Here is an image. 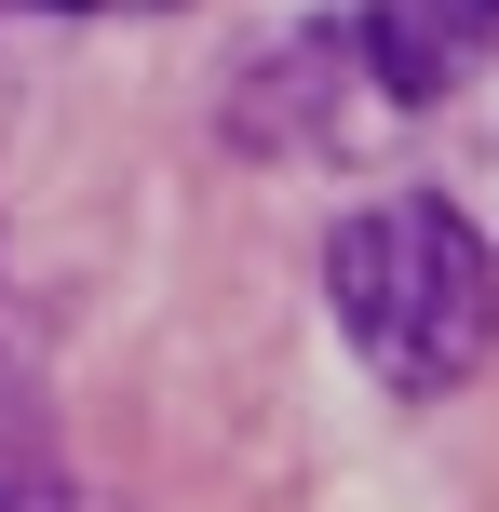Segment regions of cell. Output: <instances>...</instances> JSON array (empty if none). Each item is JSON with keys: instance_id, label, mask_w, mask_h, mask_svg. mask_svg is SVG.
I'll return each instance as SVG.
<instances>
[{"instance_id": "7a4b0ae2", "label": "cell", "mask_w": 499, "mask_h": 512, "mask_svg": "<svg viewBox=\"0 0 499 512\" xmlns=\"http://www.w3.org/2000/svg\"><path fill=\"white\" fill-rule=\"evenodd\" d=\"M499 41V0H365V81H378V108H432L459 68Z\"/></svg>"}, {"instance_id": "3957f363", "label": "cell", "mask_w": 499, "mask_h": 512, "mask_svg": "<svg viewBox=\"0 0 499 512\" xmlns=\"http://www.w3.org/2000/svg\"><path fill=\"white\" fill-rule=\"evenodd\" d=\"M0 512H108V499L68 486V472H0Z\"/></svg>"}, {"instance_id": "6da1fadb", "label": "cell", "mask_w": 499, "mask_h": 512, "mask_svg": "<svg viewBox=\"0 0 499 512\" xmlns=\"http://www.w3.org/2000/svg\"><path fill=\"white\" fill-rule=\"evenodd\" d=\"M324 310L365 351V378L432 405V391H459L499 351V256L459 203H365L324 243Z\"/></svg>"}, {"instance_id": "277c9868", "label": "cell", "mask_w": 499, "mask_h": 512, "mask_svg": "<svg viewBox=\"0 0 499 512\" xmlns=\"http://www.w3.org/2000/svg\"><path fill=\"white\" fill-rule=\"evenodd\" d=\"M54 14H162V0H54Z\"/></svg>"}]
</instances>
